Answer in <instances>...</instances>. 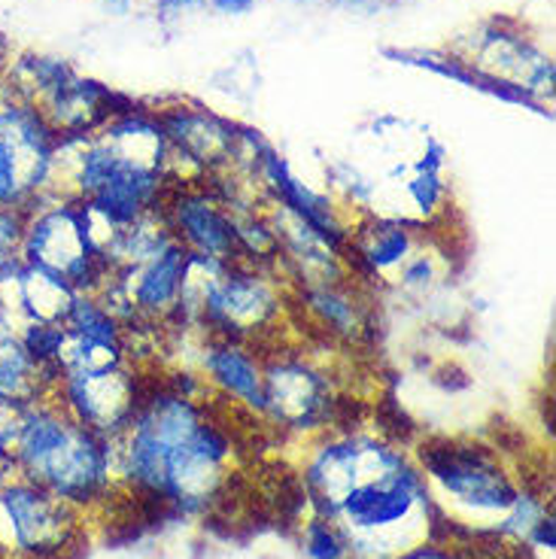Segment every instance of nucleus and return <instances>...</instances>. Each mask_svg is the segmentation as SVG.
<instances>
[{
  "mask_svg": "<svg viewBox=\"0 0 556 559\" xmlns=\"http://www.w3.org/2000/svg\"><path fill=\"white\" fill-rule=\"evenodd\" d=\"M305 492L317 514L332 520L347 557L392 559L417 545L429 526L426 477L402 450L368 435L329 438L307 465Z\"/></svg>",
  "mask_w": 556,
  "mask_h": 559,
  "instance_id": "1",
  "label": "nucleus"
},
{
  "mask_svg": "<svg viewBox=\"0 0 556 559\" xmlns=\"http://www.w3.org/2000/svg\"><path fill=\"white\" fill-rule=\"evenodd\" d=\"M232 435L213 419L198 392H182L174 378L146 380L138 414L113 438V465L165 511L198 514L220 499L228 480Z\"/></svg>",
  "mask_w": 556,
  "mask_h": 559,
  "instance_id": "2",
  "label": "nucleus"
},
{
  "mask_svg": "<svg viewBox=\"0 0 556 559\" xmlns=\"http://www.w3.org/2000/svg\"><path fill=\"white\" fill-rule=\"evenodd\" d=\"M13 472L83 511L110 496L113 441L92 432L46 395L28 405Z\"/></svg>",
  "mask_w": 556,
  "mask_h": 559,
  "instance_id": "3",
  "label": "nucleus"
},
{
  "mask_svg": "<svg viewBox=\"0 0 556 559\" xmlns=\"http://www.w3.org/2000/svg\"><path fill=\"white\" fill-rule=\"evenodd\" d=\"M19 255L25 265L46 267L85 295H98L116 274L92 238L85 204L76 198H37L25 210Z\"/></svg>",
  "mask_w": 556,
  "mask_h": 559,
  "instance_id": "4",
  "label": "nucleus"
},
{
  "mask_svg": "<svg viewBox=\"0 0 556 559\" xmlns=\"http://www.w3.org/2000/svg\"><path fill=\"white\" fill-rule=\"evenodd\" d=\"M417 468L426 480L438 484L453 502L472 511L505 514L523 496L511 472L505 468L499 450L472 438H447L431 435L417 444Z\"/></svg>",
  "mask_w": 556,
  "mask_h": 559,
  "instance_id": "5",
  "label": "nucleus"
},
{
  "mask_svg": "<svg viewBox=\"0 0 556 559\" xmlns=\"http://www.w3.org/2000/svg\"><path fill=\"white\" fill-rule=\"evenodd\" d=\"M58 134L34 104L0 100V207L28 210L49 192Z\"/></svg>",
  "mask_w": 556,
  "mask_h": 559,
  "instance_id": "6",
  "label": "nucleus"
},
{
  "mask_svg": "<svg viewBox=\"0 0 556 559\" xmlns=\"http://www.w3.org/2000/svg\"><path fill=\"white\" fill-rule=\"evenodd\" d=\"M262 368L264 417L293 432L322 429L338 419L344 402L334 390L332 378L320 365L310 362L305 353L286 347L262 353Z\"/></svg>",
  "mask_w": 556,
  "mask_h": 559,
  "instance_id": "7",
  "label": "nucleus"
},
{
  "mask_svg": "<svg viewBox=\"0 0 556 559\" xmlns=\"http://www.w3.org/2000/svg\"><path fill=\"white\" fill-rule=\"evenodd\" d=\"M146 392V374L134 362L98 368V371H64L52 399L92 432L119 438L138 414Z\"/></svg>",
  "mask_w": 556,
  "mask_h": 559,
  "instance_id": "8",
  "label": "nucleus"
},
{
  "mask_svg": "<svg viewBox=\"0 0 556 559\" xmlns=\"http://www.w3.org/2000/svg\"><path fill=\"white\" fill-rule=\"evenodd\" d=\"M162 216L174 240L196 259H208L220 265L244 262L235 210L213 189V182H174L162 204Z\"/></svg>",
  "mask_w": 556,
  "mask_h": 559,
  "instance_id": "9",
  "label": "nucleus"
},
{
  "mask_svg": "<svg viewBox=\"0 0 556 559\" xmlns=\"http://www.w3.org/2000/svg\"><path fill=\"white\" fill-rule=\"evenodd\" d=\"M0 511L15 550L31 559H61L80 538V508L25 477L13 475L0 487Z\"/></svg>",
  "mask_w": 556,
  "mask_h": 559,
  "instance_id": "10",
  "label": "nucleus"
},
{
  "mask_svg": "<svg viewBox=\"0 0 556 559\" xmlns=\"http://www.w3.org/2000/svg\"><path fill=\"white\" fill-rule=\"evenodd\" d=\"M419 228L423 223H411V219L365 216L356 225H350L341 262L353 277L392 283L404 262L419 250V238L426 235Z\"/></svg>",
  "mask_w": 556,
  "mask_h": 559,
  "instance_id": "11",
  "label": "nucleus"
},
{
  "mask_svg": "<svg viewBox=\"0 0 556 559\" xmlns=\"http://www.w3.org/2000/svg\"><path fill=\"white\" fill-rule=\"evenodd\" d=\"M201 371L204 383L216 386L225 399H235L237 405L252 414H264L262 356L252 353L247 344L208 337L201 347Z\"/></svg>",
  "mask_w": 556,
  "mask_h": 559,
  "instance_id": "12",
  "label": "nucleus"
},
{
  "mask_svg": "<svg viewBox=\"0 0 556 559\" xmlns=\"http://www.w3.org/2000/svg\"><path fill=\"white\" fill-rule=\"evenodd\" d=\"M298 301L310 320L334 341H359L368 332V308L347 280L301 286Z\"/></svg>",
  "mask_w": 556,
  "mask_h": 559,
  "instance_id": "13",
  "label": "nucleus"
},
{
  "mask_svg": "<svg viewBox=\"0 0 556 559\" xmlns=\"http://www.w3.org/2000/svg\"><path fill=\"white\" fill-rule=\"evenodd\" d=\"M25 231V210L0 207V293L10 286L22 267L19 243Z\"/></svg>",
  "mask_w": 556,
  "mask_h": 559,
  "instance_id": "14",
  "label": "nucleus"
},
{
  "mask_svg": "<svg viewBox=\"0 0 556 559\" xmlns=\"http://www.w3.org/2000/svg\"><path fill=\"white\" fill-rule=\"evenodd\" d=\"M305 550L310 559H347V542L341 530L320 514L305 523Z\"/></svg>",
  "mask_w": 556,
  "mask_h": 559,
  "instance_id": "15",
  "label": "nucleus"
},
{
  "mask_svg": "<svg viewBox=\"0 0 556 559\" xmlns=\"http://www.w3.org/2000/svg\"><path fill=\"white\" fill-rule=\"evenodd\" d=\"M407 195L423 216H435L447 207V182L441 170H417L407 182Z\"/></svg>",
  "mask_w": 556,
  "mask_h": 559,
  "instance_id": "16",
  "label": "nucleus"
},
{
  "mask_svg": "<svg viewBox=\"0 0 556 559\" xmlns=\"http://www.w3.org/2000/svg\"><path fill=\"white\" fill-rule=\"evenodd\" d=\"M31 402H19V399H3L0 395V456L13 465V453L19 448V438L25 429V417H28Z\"/></svg>",
  "mask_w": 556,
  "mask_h": 559,
  "instance_id": "17",
  "label": "nucleus"
},
{
  "mask_svg": "<svg viewBox=\"0 0 556 559\" xmlns=\"http://www.w3.org/2000/svg\"><path fill=\"white\" fill-rule=\"evenodd\" d=\"M392 559H462L457 550H450L447 545H429V542H423V545L407 547L404 554Z\"/></svg>",
  "mask_w": 556,
  "mask_h": 559,
  "instance_id": "18",
  "label": "nucleus"
},
{
  "mask_svg": "<svg viewBox=\"0 0 556 559\" xmlns=\"http://www.w3.org/2000/svg\"><path fill=\"white\" fill-rule=\"evenodd\" d=\"M213 3H216L220 10H225V13H244L252 0H213Z\"/></svg>",
  "mask_w": 556,
  "mask_h": 559,
  "instance_id": "19",
  "label": "nucleus"
},
{
  "mask_svg": "<svg viewBox=\"0 0 556 559\" xmlns=\"http://www.w3.org/2000/svg\"><path fill=\"white\" fill-rule=\"evenodd\" d=\"M13 475H15L13 465H10V462L0 456V487H3V484H7V480H10V477H13Z\"/></svg>",
  "mask_w": 556,
  "mask_h": 559,
  "instance_id": "20",
  "label": "nucleus"
},
{
  "mask_svg": "<svg viewBox=\"0 0 556 559\" xmlns=\"http://www.w3.org/2000/svg\"><path fill=\"white\" fill-rule=\"evenodd\" d=\"M107 10H113V13H126L128 10V0H100Z\"/></svg>",
  "mask_w": 556,
  "mask_h": 559,
  "instance_id": "21",
  "label": "nucleus"
}]
</instances>
